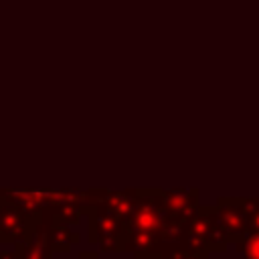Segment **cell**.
Masks as SVG:
<instances>
[{
  "instance_id": "obj_1",
  "label": "cell",
  "mask_w": 259,
  "mask_h": 259,
  "mask_svg": "<svg viewBox=\"0 0 259 259\" xmlns=\"http://www.w3.org/2000/svg\"><path fill=\"white\" fill-rule=\"evenodd\" d=\"M85 212H89V241L97 243L103 251H115L121 253L123 239L127 233V225L121 217L111 212L101 202H91L85 206Z\"/></svg>"
},
{
  "instance_id": "obj_2",
  "label": "cell",
  "mask_w": 259,
  "mask_h": 259,
  "mask_svg": "<svg viewBox=\"0 0 259 259\" xmlns=\"http://www.w3.org/2000/svg\"><path fill=\"white\" fill-rule=\"evenodd\" d=\"M34 219L30 212L22 210L18 204H0V243H20L28 241L34 229Z\"/></svg>"
},
{
  "instance_id": "obj_3",
  "label": "cell",
  "mask_w": 259,
  "mask_h": 259,
  "mask_svg": "<svg viewBox=\"0 0 259 259\" xmlns=\"http://www.w3.org/2000/svg\"><path fill=\"white\" fill-rule=\"evenodd\" d=\"M160 204L166 208L168 214L190 219L198 206V190H156Z\"/></svg>"
},
{
  "instance_id": "obj_4",
  "label": "cell",
  "mask_w": 259,
  "mask_h": 259,
  "mask_svg": "<svg viewBox=\"0 0 259 259\" xmlns=\"http://www.w3.org/2000/svg\"><path fill=\"white\" fill-rule=\"evenodd\" d=\"M16 255L18 259H51V247L42 239L30 237L28 241L16 243Z\"/></svg>"
},
{
  "instance_id": "obj_5",
  "label": "cell",
  "mask_w": 259,
  "mask_h": 259,
  "mask_svg": "<svg viewBox=\"0 0 259 259\" xmlns=\"http://www.w3.org/2000/svg\"><path fill=\"white\" fill-rule=\"evenodd\" d=\"M235 245L245 259H259V231H247Z\"/></svg>"
},
{
  "instance_id": "obj_6",
  "label": "cell",
  "mask_w": 259,
  "mask_h": 259,
  "mask_svg": "<svg viewBox=\"0 0 259 259\" xmlns=\"http://www.w3.org/2000/svg\"><path fill=\"white\" fill-rule=\"evenodd\" d=\"M154 259H206V253H192L186 247H176V249H166Z\"/></svg>"
},
{
  "instance_id": "obj_7",
  "label": "cell",
  "mask_w": 259,
  "mask_h": 259,
  "mask_svg": "<svg viewBox=\"0 0 259 259\" xmlns=\"http://www.w3.org/2000/svg\"><path fill=\"white\" fill-rule=\"evenodd\" d=\"M79 259H101V257H99L95 251H85V253L79 255Z\"/></svg>"
},
{
  "instance_id": "obj_8",
  "label": "cell",
  "mask_w": 259,
  "mask_h": 259,
  "mask_svg": "<svg viewBox=\"0 0 259 259\" xmlns=\"http://www.w3.org/2000/svg\"><path fill=\"white\" fill-rule=\"evenodd\" d=\"M0 259H18V255H16V251H12V253H0Z\"/></svg>"
}]
</instances>
